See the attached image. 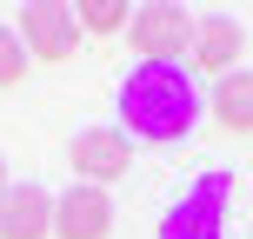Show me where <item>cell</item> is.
Listing matches in <instances>:
<instances>
[{"mask_svg":"<svg viewBox=\"0 0 253 239\" xmlns=\"http://www.w3.org/2000/svg\"><path fill=\"white\" fill-rule=\"evenodd\" d=\"M213 120L227 133H253V73L247 67H233V73L213 80Z\"/></svg>","mask_w":253,"mask_h":239,"instance_id":"9","label":"cell"},{"mask_svg":"<svg viewBox=\"0 0 253 239\" xmlns=\"http://www.w3.org/2000/svg\"><path fill=\"white\" fill-rule=\"evenodd\" d=\"M20 47L34 53V60H47V67L74 60V47H80L74 7H60V0H34V7H20Z\"/></svg>","mask_w":253,"mask_h":239,"instance_id":"4","label":"cell"},{"mask_svg":"<svg viewBox=\"0 0 253 239\" xmlns=\"http://www.w3.org/2000/svg\"><path fill=\"white\" fill-rule=\"evenodd\" d=\"M7 186H13V179H7V160H0V193H7Z\"/></svg>","mask_w":253,"mask_h":239,"instance_id":"12","label":"cell"},{"mask_svg":"<svg viewBox=\"0 0 253 239\" xmlns=\"http://www.w3.org/2000/svg\"><path fill=\"white\" fill-rule=\"evenodd\" d=\"M20 80H27V47L13 27H0V93H13Z\"/></svg>","mask_w":253,"mask_h":239,"instance_id":"11","label":"cell"},{"mask_svg":"<svg viewBox=\"0 0 253 239\" xmlns=\"http://www.w3.org/2000/svg\"><path fill=\"white\" fill-rule=\"evenodd\" d=\"M74 20H80V34H120L133 20V7L126 0H74Z\"/></svg>","mask_w":253,"mask_h":239,"instance_id":"10","label":"cell"},{"mask_svg":"<svg viewBox=\"0 0 253 239\" xmlns=\"http://www.w3.org/2000/svg\"><path fill=\"white\" fill-rule=\"evenodd\" d=\"M47 233H53V193L40 179L0 193V239H47Z\"/></svg>","mask_w":253,"mask_h":239,"instance_id":"6","label":"cell"},{"mask_svg":"<svg viewBox=\"0 0 253 239\" xmlns=\"http://www.w3.org/2000/svg\"><path fill=\"white\" fill-rule=\"evenodd\" d=\"M187 53H193V67H200V73H233V67H240V53H247V34H240V20H233V13H207V20H193Z\"/></svg>","mask_w":253,"mask_h":239,"instance_id":"7","label":"cell"},{"mask_svg":"<svg viewBox=\"0 0 253 239\" xmlns=\"http://www.w3.org/2000/svg\"><path fill=\"white\" fill-rule=\"evenodd\" d=\"M120 120L133 139L147 146H173V139L193 133L200 120V87L180 60H140L133 73L120 80Z\"/></svg>","mask_w":253,"mask_h":239,"instance_id":"1","label":"cell"},{"mask_svg":"<svg viewBox=\"0 0 253 239\" xmlns=\"http://www.w3.org/2000/svg\"><path fill=\"white\" fill-rule=\"evenodd\" d=\"M227 200H233V173H207L193 193L167 206L160 239H227Z\"/></svg>","mask_w":253,"mask_h":239,"instance_id":"2","label":"cell"},{"mask_svg":"<svg viewBox=\"0 0 253 239\" xmlns=\"http://www.w3.org/2000/svg\"><path fill=\"white\" fill-rule=\"evenodd\" d=\"M67 160H74V173H87V186L126 179V133H114V126H87V133H74Z\"/></svg>","mask_w":253,"mask_h":239,"instance_id":"8","label":"cell"},{"mask_svg":"<svg viewBox=\"0 0 253 239\" xmlns=\"http://www.w3.org/2000/svg\"><path fill=\"white\" fill-rule=\"evenodd\" d=\"M126 40H133L140 60H180L193 40V13L173 7V0H153V7H133V20H126Z\"/></svg>","mask_w":253,"mask_h":239,"instance_id":"3","label":"cell"},{"mask_svg":"<svg viewBox=\"0 0 253 239\" xmlns=\"http://www.w3.org/2000/svg\"><path fill=\"white\" fill-rule=\"evenodd\" d=\"M114 233V200H107V186H67L60 200H53V239H107Z\"/></svg>","mask_w":253,"mask_h":239,"instance_id":"5","label":"cell"}]
</instances>
